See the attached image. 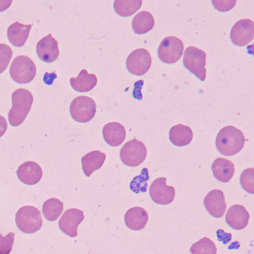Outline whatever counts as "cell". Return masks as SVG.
Masks as SVG:
<instances>
[{"mask_svg": "<svg viewBox=\"0 0 254 254\" xmlns=\"http://www.w3.org/2000/svg\"><path fill=\"white\" fill-rule=\"evenodd\" d=\"M12 108L8 113L10 125L17 127L24 123L34 102L32 93L27 89L16 90L11 96Z\"/></svg>", "mask_w": 254, "mask_h": 254, "instance_id": "obj_1", "label": "cell"}, {"mask_svg": "<svg viewBox=\"0 0 254 254\" xmlns=\"http://www.w3.org/2000/svg\"><path fill=\"white\" fill-rule=\"evenodd\" d=\"M245 143L242 131L233 126H227L217 135V149L223 155L233 156L242 151Z\"/></svg>", "mask_w": 254, "mask_h": 254, "instance_id": "obj_2", "label": "cell"}, {"mask_svg": "<svg viewBox=\"0 0 254 254\" xmlns=\"http://www.w3.org/2000/svg\"><path fill=\"white\" fill-rule=\"evenodd\" d=\"M36 73V64L28 56H17L10 66L11 78L18 84H29L33 81Z\"/></svg>", "mask_w": 254, "mask_h": 254, "instance_id": "obj_3", "label": "cell"}, {"mask_svg": "<svg viewBox=\"0 0 254 254\" xmlns=\"http://www.w3.org/2000/svg\"><path fill=\"white\" fill-rule=\"evenodd\" d=\"M16 224L23 233H36L43 225L42 215L38 208L25 206L20 208L16 214Z\"/></svg>", "mask_w": 254, "mask_h": 254, "instance_id": "obj_4", "label": "cell"}, {"mask_svg": "<svg viewBox=\"0 0 254 254\" xmlns=\"http://www.w3.org/2000/svg\"><path fill=\"white\" fill-rule=\"evenodd\" d=\"M206 59L204 51L195 47H189L184 53L183 62L187 69L203 81L206 78Z\"/></svg>", "mask_w": 254, "mask_h": 254, "instance_id": "obj_5", "label": "cell"}, {"mask_svg": "<svg viewBox=\"0 0 254 254\" xmlns=\"http://www.w3.org/2000/svg\"><path fill=\"white\" fill-rule=\"evenodd\" d=\"M147 148L145 144L136 139H133L125 144L120 151V158L125 165L136 167L145 161Z\"/></svg>", "mask_w": 254, "mask_h": 254, "instance_id": "obj_6", "label": "cell"}, {"mask_svg": "<svg viewBox=\"0 0 254 254\" xmlns=\"http://www.w3.org/2000/svg\"><path fill=\"white\" fill-rule=\"evenodd\" d=\"M71 117L75 121L86 123L93 120L96 114V104L88 96H78L73 99L69 107Z\"/></svg>", "mask_w": 254, "mask_h": 254, "instance_id": "obj_7", "label": "cell"}, {"mask_svg": "<svg viewBox=\"0 0 254 254\" xmlns=\"http://www.w3.org/2000/svg\"><path fill=\"white\" fill-rule=\"evenodd\" d=\"M184 50V43L181 39L175 36L166 37L159 47V59L168 64L177 63L182 57Z\"/></svg>", "mask_w": 254, "mask_h": 254, "instance_id": "obj_8", "label": "cell"}, {"mask_svg": "<svg viewBox=\"0 0 254 254\" xmlns=\"http://www.w3.org/2000/svg\"><path fill=\"white\" fill-rule=\"evenodd\" d=\"M151 56L145 49H138L132 52L127 59L126 66L127 70L132 75H145L151 66Z\"/></svg>", "mask_w": 254, "mask_h": 254, "instance_id": "obj_9", "label": "cell"}, {"mask_svg": "<svg viewBox=\"0 0 254 254\" xmlns=\"http://www.w3.org/2000/svg\"><path fill=\"white\" fill-rule=\"evenodd\" d=\"M254 38V23L249 19H242L235 23L230 32V39L237 47L248 45Z\"/></svg>", "mask_w": 254, "mask_h": 254, "instance_id": "obj_10", "label": "cell"}, {"mask_svg": "<svg viewBox=\"0 0 254 254\" xmlns=\"http://www.w3.org/2000/svg\"><path fill=\"white\" fill-rule=\"evenodd\" d=\"M149 192L153 201L157 204H169L175 197V188L166 184V178L154 180L150 187Z\"/></svg>", "mask_w": 254, "mask_h": 254, "instance_id": "obj_11", "label": "cell"}, {"mask_svg": "<svg viewBox=\"0 0 254 254\" xmlns=\"http://www.w3.org/2000/svg\"><path fill=\"white\" fill-rule=\"evenodd\" d=\"M84 214L82 210L72 208L67 209L59 221V227L65 234L70 237L78 236V227L84 221Z\"/></svg>", "mask_w": 254, "mask_h": 254, "instance_id": "obj_12", "label": "cell"}, {"mask_svg": "<svg viewBox=\"0 0 254 254\" xmlns=\"http://www.w3.org/2000/svg\"><path fill=\"white\" fill-rule=\"evenodd\" d=\"M36 51L40 60L45 63L56 62L60 55L59 42L53 38L52 34H49L38 43Z\"/></svg>", "mask_w": 254, "mask_h": 254, "instance_id": "obj_13", "label": "cell"}, {"mask_svg": "<svg viewBox=\"0 0 254 254\" xmlns=\"http://www.w3.org/2000/svg\"><path fill=\"white\" fill-rule=\"evenodd\" d=\"M203 203L206 210L214 218H221L227 209L224 192L220 190L209 191L205 197Z\"/></svg>", "mask_w": 254, "mask_h": 254, "instance_id": "obj_14", "label": "cell"}, {"mask_svg": "<svg viewBox=\"0 0 254 254\" xmlns=\"http://www.w3.org/2000/svg\"><path fill=\"white\" fill-rule=\"evenodd\" d=\"M19 180L26 185H35L41 181L43 170L41 166L34 161L25 162L17 171Z\"/></svg>", "mask_w": 254, "mask_h": 254, "instance_id": "obj_15", "label": "cell"}, {"mask_svg": "<svg viewBox=\"0 0 254 254\" xmlns=\"http://www.w3.org/2000/svg\"><path fill=\"white\" fill-rule=\"evenodd\" d=\"M250 214L245 206L235 204L230 206L226 215V222L231 228L236 230H242L249 223Z\"/></svg>", "mask_w": 254, "mask_h": 254, "instance_id": "obj_16", "label": "cell"}, {"mask_svg": "<svg viewBox=\"0 0 254 254\" xmlns=\"http://www.w3.org/2000/svg\"><path fill=\"white\" fill-rule=\"evenodd\" d=\"M102 133L105 142L113 147L121 145L126 137V128L118 123H110L105 125Z\"/></svg>", "mask_w": 254, "mask_h": 254, "instance_id": "obj_17", "label": "cell"}, {"mask_svg": "<svg viewBox=\"0 0 254 254\" xmlns=\"http://www.w3.org/2000/svg\"><path fill=\"white\" fill-rule=\"evenodd\" d=\"M148 221V212L139 206L130 208L125 215V222L127 227L132 230H140L145 228Z\"/></svg>", "mask_w": 254, "mask_h": 254, "instance_id": "obj_18", "label": "cell"}, {"mask_svg": "<svg viewBox=\"0 0 254 254\" xmlns=\"http://www.w3.org/2000/svg\"><path fill=\"white\" fill-rule=\"evenodd\" d=\"M32 27V24L25 25L15 22L8 27L7 31L8 41L14 47H23L29 38Z\"/></svg>", "mask_w": 254, "mask_h": 254, "instance_id": "obj_19", "label": "cell"}, {"mask_svg": "<svg viewBox=\"0 0 254 254\" xmlns=\"http://www.w3.org/2000/svg\"><path fill=\"white\" fill-rule=\"evenodd\" d=\"M98 78L95 74H89L87 69L80 72L78 77L70 78V85L73 90L79 93H87L93 90L97 84Z\"/></svg>", "mask_w": 254, "mask_h": 254, "instance_id": "obj_20", "label": "cell"}, {"mask_svg": "<svg viewBox=\"0 0 254 254\" xmlns=\"http://www.w3.org/2000/svg\"><path fill=\"white\" fill-rule=\"evenodd\" d=\"M212 173L218 181L228 183L235 173V166L230 160L224 158H217L212 165Z\"/></svg>", "mask_w": 254, "mask_h": 254, "instance_id": "obj_21", "label": "cell"}, {"mask_svg": "<svg viewBox=\"0 0 254 254\" xmlns=\"http://www.w3.org/2000/svg\"><path fill=\"white\" fill-rule=\"evenodd\" d=\"M106 159V154L100 151H93L81 158L82 169L86 176L90 175L102 167Z\"/></svg>", "mask_w": 254, "mask_h": 254, "instance_id": "obj_22", "label": "cell"}, {"mask_svg": "<svg viewBox=\"0 0 254 254\" xmlns=\"http://www.w3.org/2000/svg\"><path fill=\"white\" fill-rule=\"evenodd\" d=\"M169 139L172 143L176 146H186L192 141V130L189 126L182 124L177 125L169 130Z\"/></svg>", "mask_w": 254, "mask_h": 254, "instance_id": "obj_23", "label": "cell"}, {"mask_svg": "<svg viewBox=\"0 0 254 254\" xmlns=\"http://www.w3.org/2000/svg\"><path fill=\"white\" fill-rule=\"evenodd\" d=\"M155 25L154 17L151 13L142 11L138 13L132 20V27L135 33L143 35L150 32Z\"/></svg>", "mask_w": 254, "mask_h": 254, "instance_id": "obj_24", "label": "cell"}, {"mask_svg": "<svg viewBox=\"0 0 254 254\" xmlns=\"http://www.w3.org/2000/svg\"><path fill=\"white\" fill-rule=\"evenodd\" d=\"M142 4V0H116L114 6L119 15L130 17L141 8Z\"/></svg>", "mask_w": 254, "mask_h": 254, "instance_id": "obj_25", "label": "cell"}, {"mask_svg": "<svg viewBox=\"0 0 254 254\" xmlns=\"http://www.w3.org/2000/svg\"><path fill=\"white\" fill-rule=\"evenodd\" d=\"M64 210V203L58 198H50L43 205V214L46 219L55 221L61 216Z\"/></svg>", "mask_w": 254, "mask_h": 254, "instance_id": "obj_26", "label": "cell"}, {"mask_svg": "<svg viewBox=\"0 0 254 254\" xmlns=\"http://www.w3.org/2000/svg\"><path fill=\"white\" fill-rule=\"evenodd\" d=\"M190 251L191 254H216L217 248L210 239L204 237L192 245Z\"/></svg>", "mask_w": 254, "mask_h": 254, "instance_id": "obj_27", "label": "cell"}, {"mask_svg": "<svg viewBox=\"0 0 254 254\" xmlns=\"http://www.w3.org/2000/svg\"><path fill=\"white\" fill-rule=\"evenodd\" d=\"M241 185L245 191L249 192L250 194L254 193V169H245L240 178Z\"/></svg>", "mask_w": 254, "mask_h": 254, "instance_id": "obj_28", "label": "cell"}, {"mask_svg": "<svg viewBox=\"0 0 254 254\" xmlns=\"http://www.w3.org/2000/svg\"><path fill=\"white\" fill-rule=\"evenodd\" d=\"M13 51L9 46L5 44H0V74L5 72L9 65Z\"/></svg>", "mask_w": 254, "mask_h": 254, "instance_id": "obj_29", "label": "cell"}, {"mask_svg": "<svg viewBox=\"0 0 254 254\" xmlns=\"http://www.w3.org/2000/svg\"><path fill=\"white\" fill-rule=\"evenodd\" d=\"M14 233H9L6 236L0 233V254H9L12 251L14 242Z\"/></svg>", "mask_w": 254, "mask_h": 254, "instance_id": "obj_30", "label": "cell"}, {"mask_svg": "<svg viewBox=\"0 0 254 254\" xmlns=\"http://www.w3.org/2000/svg\"><path fill=\"white\" fill-rule=\"evenodd\" d=\"M215 8L220 11H227L232 9L236 4V1H212Z\"/></svg>", "mask_w": 254, "mask_h": 254, "instance_id": "obj_31", "label": "cell"}, {"mask_svg": "<svg viewBox=\"0 0 254 254\" xmlns=\"http://www.w3.org/2000/svg\"><path fill=\"white\" fill-rule=\"evenodd\" d=\"M8 129V124L5 117L0 116V137H2Z\"/></svg>", "mask_w": 254, "mask_h": 254, "instance_id": "obj_32", "label": "cell"}, {"mask_svg": "<svg viewBox=\"0 0 254 254\" xmlns=\"http://www.w3.org/2000/svg\"><path fill=\"white\" fill-rule=\"evenodd\" d=\"M12 3L11 0H0V12L5 11L9 8L10 5Z\"/></svg>", "mask_w": 254, "mask_h": 254, "instance_id": "obj_33", "label": "cell"}]
</instances>
